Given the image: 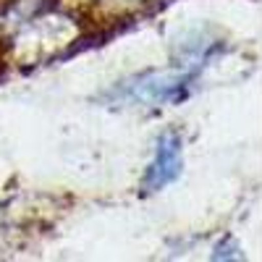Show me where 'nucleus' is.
<instances>
[{"label":"nucleus","instance_id":"f257e3e1","mask_svg":"<svg viewBox=\"0 0 262 262\" xmlns=\"http://www.w3.org/2000/svg\"><path fill=\"white\" fill-rule=\"evenodd\" d=\"M179 168H181V147H179L176 137H165L160 142L158 158H155V163H152L147 179H144V186H149V189L165 186L168 181H173L179 176Z\"/></svg>","mask_w":262,"mask_h":262}]
</instances>
